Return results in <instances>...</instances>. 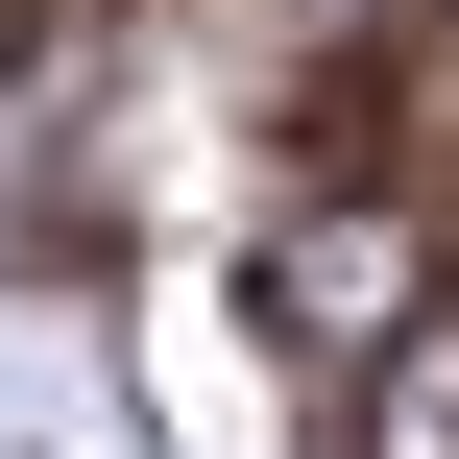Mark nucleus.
Returning a JSON list of instances; mask_svg holds the SVG:
<instances>
[{"label": "nucleus", "mask_w": 459, "mask_h": 459, "mask_svg": "<svg viewBox=\"0 0 459 459\" xmlns=\"http://www.w3.org/2000/svg\"><path fill=\"white\" fill-rule=\"evenodd\" d=\"M436 48H459V0H436Z\"/></svg>", "instance_id": "7ed1b4c3"}, {"label": "nucleus", "mask_w": 459, "mask_h": 459, "mask_svg": "<svg viewBox=\"0 0 459 459\" xmlns=\"http://www.w3.org/2000/svg\"><path fill=\"white\" fill-rule=\"evenodd\" d=\"M363 459H459V315H387L363 339Z\"/></svg>", "instance_id": "f03ea898"}, {"label": "nucleus", "mask_w": 459, "mask_h": 459, "mask_svg": "<svg viewBox=\"0 0 459 459\" xmlns=\"http://www.w3.org/2000/svg\"><path fill=\"white\" fill-rule=\"evenodd\" d=\"M387 315H436V242H411V194H315V218L266 242V339H315V363H363Z\"/></svg>", "instance_id": "f257e3e1"}]
</instances>
